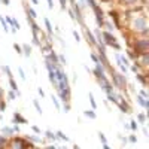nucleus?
I'll return each instance as SVG.
<instances>
[{"instance_id": "7ed1b4c3", "label": "nucleus", "mask_w": 149, "mask_h": 149, "mask_svg": "<svg viewBox=\"0 0 149 149\" xmlns=\"http://www.w3.org/2000/svg\"><path fill=\"white\" fill-rule=\"evenodd\" d=\"M101 36L104 37L103 39V43L104 45H109V46H112V48H115V49H121V46H119V43H116V40H115V37L112 36L110 33H103Z\"/></svg>"}, {"instance_id": "f3484780", "label": "nucleus", "mask_w": 149, "mask_h": 149, "mask_svg": "<svg viewBox=\"0 0 149 149\" xmlns=\"http://www.w3.org/2000/svg\"><path fill=\"white\" fill-rule=\"evenodd\" d=\"M90 103H91V106H93V109H97V103H95V100H94V95H93V93H90Z\"/></svg>"}, {"instance_id": "423d86ee", "label": "nucleus", "mask_w": 149, "mask_h": 149, "mask_svg": "<svg viewBox=\"0 0 149 149\" xmlns=\"http://www.w3.org/2000/svg\"><path fill=\"white\" fill-rule=\"evenodd\" d=\"M60 99L63 100L64 103H69L70 100V88H66V90H60Z\"/></svg>"}, {"instance_id": "cd10ccee", "label": "nucleus", "mask_w": 149, "mask_h": 149, "mask_svg": "<svg viewBox=\"0 0 149 149\" xmlns=\"http://www.w3.org/2000/svg\"><path fill=\"white\" fill-rule=\"evenodd\" d=\"M137 119H139L140 122H145V121H146V116L143 115V113H139V115H137Z\"/></svg>"}, {"instance_id": "bb28decb", "label": "nucleus", "mask_w": 149, "mask_h": 149, "mask_svg": "<svg viewBox=\"0 0 149 149\" xmlns=\"http://www.w3.org/2000/svg\"><path fill=\"white\" fill-rule=\"evenodd\" d=\"M99 139L101 140L103 143H107V139H106V136H104L103 133H99Z\"/></svg>"}, {"instance_id": "39448f33", "label": "nucleus", "mask_w": 149, "mask_h": 149, "mask_svg": "<svg viewBox=\"0 0 149 149\" xmlns=\"http://www.w3.org/2000/svg\"><path fill=\"white\" fill-rule=\"evenodd\" d=\"M136 46L139 48V51H140V52H143V54H146V51H148V39H142V40H137Z\"/></svg>"}, {"instance_id": "2eb2a0df", "label": "nucleus", "mask_w": 149, "mask_h": 149, "mask_svg": "<svg viewBox=\"0 0 149 149\" xmlns=\"http://www.w3.org/2000/svg\"><path fill=\"white\" fill-rule=\"evenodd\" d=\"M57 139H61V140H66V142H69V137L64 134V133H61V131H57Z\"/></svg>"}, {"instance_id": "3c124183", "label": "nucleus", "mask_w": 149, "mask_h": 149, "mask_svg": "<svg viewBox=\"0 0 149 149\" xmlns=\"http://www.w3.org/2000/svg\"><path fill=\"white\" fill-rule=\"evenodd\" d=\"M69 2H70V3H72V5H75V0H69Z\"/></svg>"}, {"instance_id": "7c9ffc66", "label": "nucleus", "mask_w": 149, "mask_h": 149, "mask_svg": "<svg viewBox=\"0 0 149 149\" xmlns=\"http://www.w3.org/2000/svg\"><path fill=\"white\" fill-rule=\"evenodd\" d=\"M136 78H137V81H140L143 85H146V81H145V78L143 76H140V75H136Z\"/></svg>"}, {"instance_id": "393cba45", "label": "nucleus", "mask_w": 149, "mask_h": 149, "mask_svg": "<svg viewBox=\"0 0 149 149\" xmlns=\"http://www.w3.org/2000/svg\"><path fill=\"white\" fill-rule=\"evenodd\" d=\"M14 48H15V51L18 52V54H22V48L18 45V43H14Z\"/></svg>"}, {"instance_id": "aec40b11", "label": "nucleus", "mask_w": 149, "mask_h": 149, "mask_svg": "<svg viewBox=\"0 0 149 149\" xmlns=\"http://www.w3.org/2000/svg\"><path fill=\"white\" fill-rule=\"evenodd\" d=\"M85 116H88V118H91V119H95V113L93 112V110H85Z\"/></svg>"}, {"instance_id": "8fccbe9b", "label": "nucleus", "mask_w": 149, "mask_h": 149, "mask_svg": "<svg viewBox=\"0 0 149 149\" xmlns=\"http://www.w3.org/2000/svg\"><path fill=\"white\" fill-rule=\"evenodd\" d=\"M73 149H81V148H79V146H78V145H75V148H73Z\"/></svg>"}, {"instance_id": "49530a36", "label": "nucleus", "mask_w": 149, "mask_h": 149, "mask_svg": "<svg viewBox=\"0 0 149 149\" xmlns=\"http://www.w3.org/2000/svg\"><path fill=\"white\" fill-rule=\"evenodd\" d=\"M103 149H110V148H109L107 143H103Z\"/></svg>"}, {"instance_id": "e433bc0d", "label": "nucleus", "mask_w": 149, "mask_h": 149, "mask_svg": "<svg viewBox=\"0 0 149 149\" xmlns=\"http://www.w3.org/2000/svg\"><path fill=\"white\" fill-rule=\"evenodd\" d=\"M91 58H93L94 63H99V58H97V55H95V54H91Z\"/></svg>"}, {"instance_id": "dca6fc26", "label": "nucleus", "mask_w": 149, "mask_h": 149, "mask_svg": "<svg viewBox=\"0 0 149 149\" xmlns=\"http://www.w3.org/2000/svg\"><path fill=\"white\" fill-rule=\"evenodd\" d=\"M107 99H109V101H113V103H118V97H116V94H113V93L107 94Z\"/></svg>"}, {"instance_id": "1a4fd4ad", "label": "nucleus", "mask_w": 149, "mask_h": 149, "mask_svg": "<svg viewBox=\"0 0 149 149\" xmlns=\"http://www.w3.org/2000/svg\"><path fill=\"white\" fill-rule=\"evenodd\" d=\"M9 85L12 86V91H14L15 94H18V95L21 94V93H20V90H18V85H16V82L14 81V78H9Z\"/></svg>"}, {"instance_id": "2f4dec72", "label": "nucleus", "mask_w": 149, "mask_h": 149, "mask_svg": "<svg viewBox=\"0 0 149 149\" xmlns=\"http://www.w3.org/2000/svg\"><path fill=\"white\" fill-rule=\"evenodd\" d=\"M18 72H20V78L22 81H25V75H24V70L22 69H18Z\"/></svg>"}, {"instance_id": "6e6552de", "label": "nucleus", "mask_w": 149, "mask_h": 149, "mask_svg": "<svg viewBox=\"0 0 149 149\" xmlns=\"http://www.w3.org/2000/svg\"><path fill=\"white\" fill-rule=\"evenodd\" d=\"M14 122H15V124H27V119L22 118L20 113H15V115H14Z\"/></svg>"}, {"instance_id": "79ce46f5", "label": "nucleus", "mask_w": 149, "mask_h": 149, "mask_svg": "<svg viewBox=\"0 0 149 149\" xmlns=\"http://www.w3.org/2000/svg\"><path fill=\"white\" fill-rule=\"evenodd\" d=\"M37 93L42 95V97H43V95H45V93H43V90H42V88H39V90H37Z\"/></svg>"}, {"instance_id": "c756f323", "label": "nucleus", "mask_w": 149, "mask_h": 149, "mask_svg": "<svg viewBox=\"0 0 149 149\" xmlns=\"http://www.w3.org/2000/svg\"><path fill=\"white\" fill-rule=\"evenodd\" d=\"M73 36H75V40H76V42L81 40V36H79V33H78L76 30H73Z\"/></svg>"}, {"instance_id": "c9c22d12", "label": "nucleus", "mask_w": 149, "mask_h": 149, "mask_svg": "<svg viewBox=\"0 0 149 149\" xmlns=\"http://www.w3.org/2000/svg\"><path fill=\"white\" fill-rule=\"evenodd\" d=\"M128 140H130L131 143H136V142H137V139H136V136H130V139H128Z\"/></svg>"}, {"instance_id": "9b49d317", "label": "nucleus", "mask_w": 149, "mask_h": 149, "mask_svg": "<svg viewBox=\"0 0 149 149\" xmlns=\"http://www.w3.org/2000/svg\"><path fill=\"white\" fill-rule=\"evenodd\" d=\"M43 21H45V27H46V31H48V34L51 36V34H52V25H51V22H49V20H48V18H45Z\"/></svg>"}, {"instance_id": "f704fd0d", "label": "nucleus", "mask_w": 149, "mask_h": 149, "mask_svg": "<svg viewBox=\"0 0 149 149\" xmlns=\"http://www.w3.org/2000/svg\"><path fill=\"white\" fill-rule=\"evenodd\" d=\"M140 95H142L143 99H148V93H146L145 90H142V91H140Z\"/></svg>"}, {"instance_id": "9d476101", "label": "nucleus", "mask_w": 149, "mask_h": 149, "mask_svg": "<svg viewBox=\"0 0 149 149\" xmlns=\"http://www.w3.org/2000/svg\"><path fill=\"white\" fill-rule=\"evenodd\" d=\"M137 103H139V104H140V106H142V107H145V109L149 106V104H148V101H146V100L142 97V95H137Z\"/></svg>"}, {"instance_id": "20e7f679", "label": "nucleus", "mask_w": 149, "mask_h": 149, "mask_svg": "<svg viewBox=\"0 0 149 149\" xmlns=\"http://www.w3.org/2000/svg\"><path fill=\"white\" fill-rule=\"evenodd\" d=\"M134 29L136 30H139V31H148V22H146V20L145 18H137L136 21H134Z\"/></svg>"}, {"instance_id": "f03ea898", "label": "nucleus", "mask_w": 149, "mask_h": 149, "mask_svg": "<svg viewBox=\"0 0 149 149\" xmlns=\"http://www.w3.org/2000/svg\"><path fill=\"white\" fill-rule=\"evenodd\" d=\"M112 81H113V85L118 86L119 90H125V78L122 73H115V72H112Z\"/></svg>"}, {"instance_id": "4c0bfd02", "label": "nucleus", "mask_w": 149, "mask_h": 149, "mask_svg": "<svg viewBox=\"0 0 149 149\" xmlns=\"http://www.w3.org/2000/svg\"><path fill=\"white\" fill-rule=\"evenodd\" d=\"M46 2H48V7H49V9H52V7H54V3H52V0H46Z\"/></svg>"}, {"instance_id": "b1692460", "label": "nucleus", "mask_w": 149, "mask_h": 149, "mask_svg": "<svg viewBox=\"0 0 149 149\" xmlns=\"http://www.w3.org/2000/svg\"><path fill=\"white\" fill-rule=\"evenodd\" d=\"M33 104H34V107H36V110H37L39 113H42V107H40L39 101H37V100H33Z\"/></svg>"}, {"instance_id": "603ef678", "label": "nucleus", "mask_w": 149, "mask_h": 149, "mask_svg": "<svg viewBox=\"0 0 149 149\" xmlns=\"http://www.w3.org/2000/svg\"><path fill=\"white\" fill-rule=\"evenodd\" d=\"M2 94H3V91H2V90H0V99H2Z\"/></svg>"}, {"instance_id": "72a5a7b5", "label": "nucleus", "mask_w": 149, "mask_h": 149, "mask_svg": "<svg viewBox=\"0 0 149 149\" xmlns=\"http://www.w3.org/2000/svg\"><path fill=\"white\" fill-rule=\"evenodd\" d=\"M7 95H9V100H14V99H15V95H16V94H15L14 91H9V93H7Z\"/></svg>"}, {"instance_id": "37998d69", "label": "nucleus", "mask_w": 149, "mask_h": 149, "mask_svg": "<svg viewBox=\"0 0 149 149\" xmlns=\"http://www.w3.org/2000/svg\"><path fill=\"white\" fill-rule=\"evenodd\" d=\"M12 130H14V133H16V131H18V133H20V127H16V125H15Z\"/></svg>"}, {"instance_id": "a18cd8bd", "label": "nucleus", "mask_w": 149, "mask_h": 149, "mask_svg": "<svg viewBox=\"0 0 149 149\" xmlns=\"http://www.w3.org/2000/svg\"><path fill=\"white\" fill-rule=\"evenodd\" d=\"M106 25H107V29H109V30H113V27H112V24H110V22H106Z\"/></svg>"}, {"instance_id": "a19ab883", "label": "nucleus", "mask_w": 149, "mask_h": 149, "mask_svg": "<svg viewBox=\"0 0 149 149\" xmlns=\"http://www.w3.org/2000/svg\"><path fill=\"white\" fill-rule=\"evenodd\" d=\"M64 110H66V112L70 110V104H69V103H64Z\"/></svg>"}, {"instance_id": "4468645a", "label": "nucleus", "mask_w": 149, "mask_h": 149, "mask_svg": "<svg viewBox=\"0 0 149 149\" xmlns=\"http://www.w3.org/2000/svg\"><path fill=\"white\" fill-rule=\"evenodd\" d=\"M12 149H22V142H21V140H18V139H16L15 142H14V146H12Z\"/></svg>"}, {"instance_id": "ddd939ff", "label": "nucleus", "mask_w": 149, "mask_h": 149, "mask_svg": "<svg viewBox=\"0 0 149 149\" xmlns=\"http://www.w3.org/2000/svg\"><path fill=\"white\" fill-rule=\"evenodd\" d=\"M2 133H3L5 136H11V134L14 133V130L9 128V127H3V128H2Z\"/></svg>"}, {"instance_id": "4be33fe9", "label": "nucleus", "mask_w": 149, "mask_h": 149, "mask_svg": "<svg viewBox=\"0 0 149 149\" xmlns=\"http://www.w3.org/2000/svg\"><path fill=\"white\" fill-rule=\"evenodd\" d=\"M22 49H24V54H25V55H30V54H31V48H30L29 45H24Z\"/></svg>"}, {"instance_id": "09e8293b", "label": "nucleus", "mask_w": 149, "mask_h": 149, "mask_svg": "<svg viewBox=\"0 0 149 149\" xmlns=\"http://www.w3.org/2000/svg\"><path fill=\"white\" fill-rule=\"evenodd\" d=\"M48 149H57L55 146H48Z\"/></svg>"}, {"instance_id": "473e14b6", "label": "nucleus", "mask_w": 149, "mask_h": 149, "mask_svg": "<svg viewBox=\"0 0 149 149\" xmlns=\"http://www.w3.org/2000/svg\"><path fill=\"white\" fill-rule=\"evenodd\" d=\"M58 61H61V64H64V66L67 64V63H66V58H64V55H60V57H58Z\"/></svg>"}, {"instance_id": "c85d7f7f", "label": "nucleus", "mask_w": 149, "mask_h": 149, "mask_svg": "<svg viewBox=\"0 0 149 149\" xmlns=\"http://www.w3.org/2000/svg\"><path fill=\"white\" fill-rule=\"evenodd\" d=\"M29 139L31 140V142H42V139H39L36 136H29Z\"/></svg>"}, {"instance_id": "5701e85b", "label": "nucleus", "mask_w": 149, "mask_h": 149, "mask_svg": "<svg viewBox=\"0 0 149 149\" xmlns=\"http://www.w3.org/2000/svg\"><path fill=\"white\" fill-rule=\"evenodd\" d=\"M52 103L55 104V107H57L58 110L61 109V106H60V101H58V99H57V97H54V95H52Z\"/></svg>"}, {"instance_id": "6ab92c4d", "label": "nucleus", "mask_w": 149, "mask_h": 149, "mask_svg": "<svg viewBox=\"0 0 149 149\" xmlns=\"http://www.w3.org/2000/svg\"><path fill=\"white\" fill-rule=\"evenodd\" d=\"M3 70L6 72L7 78H14V75H12V72H11V67H9V66H3Z\"/></svg>"}, {"instance_id": "58836bf2", "label": "nucleus", "mask_w": 149, "mask_h": 149, "mask_svg": "<svg viewBox=\"0 0 149 149\" xmlns=\"http://www.w3.org/2000/svg\"><path fill=\"white\" fill-rule=\"evenodd\" d=\"M61 3V9H66V0H60Z\"/></svg>"}, {"instance_id": "0eeeda50", "label": "nucleus", "mask_w": 149, "mask_h": 149, "mask_svg": "<svg viewBox=\"0 0 149 149\" xmlns=\"http://www.w3.org/2000/svg\"><path fill=\"white\" fill-rule=\"evenodd\" d=\"M84 30H85V34H86V39H88V43H90V45H97V40H95L94 34H93L88 29H86L85 25H84Z\"/></svg>"}, {"instance_id": "c03bdc74", "label": "nucleus", "mask_w": 149, "mask_h": 149, "mask_svg": "<svg viewBox=\"0 0 149 149\" xmlns=\"http://www.w3.org/2000/svg\"><path fill=\"white\" fill-rule=\"evenodd\" d=\"M3 109H5V103H3V101H2V103H0V112H2V110H3Z\"/></svg>"}, {"instance_id": "de8ad7c7", "label": "nucleus", "mask_w": 149, "mask_h": 149, "mask_svg": "<svg viewBox=\"0 0 149 149\" xmlns=\"http://www.w3.org/2000/svg\"><path fill=\"white\" fill-rule=\"evenodd\" d=\"M31 2H33V5H37V0H31Z\"/></svg>"}, {"instance_id": "a211bd4d", "label": "nucleus", "mask_w": 149, "mask_h": 149, "mask_svg": "<svg viewBox=\"0 0 149 149\" xmlns=\"http://www.w3.org/2000/svg\"><path fill=\"white\" fill-rule=\"evenodd\" d=\"M0 22H2V25H3V30H5L6 33L9 31V25L6 24V21H5V18H3V16H0Z\"/></svg>"}, {"instance_id": "412c9836", "label": "nucleus", "mask_w": 149, "mask_h": 149, "mask_svg": "<svg viewBox=\"0 0 149 149\" xmlns=\"http://www.w3.org/2000/svg\"><path fill=\"white\" fill-rule=\"evenodd\" d=\"M45 136H46L48 139H51V140H55V139H57V134H54L52 131H46V133H45Z\"/></svg>"}, {"instance_id": "f8f14e48", "label": "nucleus", "mask_w": 149, "mask_h": 149, "mask_svg": "<svg viewBox=\"0 0 149 149\" xmlns=\"http://www.w3.org/2000/svg\"><path fill=\"white\" fill-rule=\"evenodd\" d=\"M25 11H27V14H29L30 18H33V20L37 18V14H36V11H34V9H29V7H25Z\"/></svg>"}, {"instance_id": "f257e3e1", "label": "nucleus", "mask_w": 149, "mask_h": 149, "mask_svg": "<svg viewBox=\"0 0 149 149\" xmlns=\"http://www.w3.org/2000/svg\"><path fill=\"white\" fill-rule=\"evenodd\" d=\"M86 3H88V5L93 7V11H94V14H95V21H97L99 27H103V25H104V21H103V12H101V9L97 6V3H95L94 0H86Z\"/></svg>"}, {"instance_id": "a878e982", "label": "nucleus", "mask_w": 149, "mask_h": 149, "mask_svg": "<svg viewBox=\"0 0 149 149\" xmlns=\"http://www.w3.org/2000/svg\"><path fill=\"white\" fill-rule=\"evenodd\" d=\"M131 124H130V128L133 130V131H137V124H136V121H130Z\"/></svg>"}, {"instance_id": "ea45409f", "label": "nucleus", "mask_w": 149, "mask_h": 149, "mask_svg": "<svg viewBox=\"0 0 149 149\" xmlns=\"http://www.w3.org/2000/svg\"><path fill=\"white\" fill-rule=\"evenodd\" d=\"M33 128V131H34V133H39L40 134V130H39V127H36V125H34V127H31Z\"/></svg>"}]
</instances>
